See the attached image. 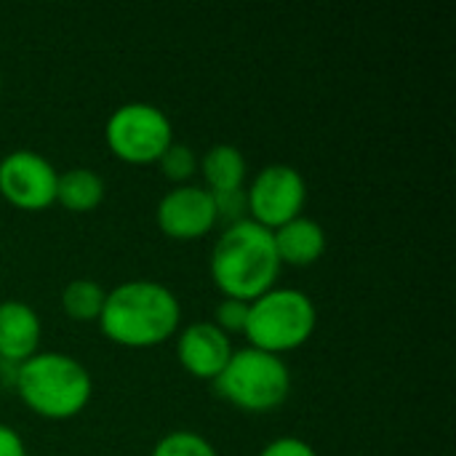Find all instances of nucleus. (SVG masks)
I'll list each match as a JSON object with an SVG mask.
<instances>
[{
    "instance_id": "12",
    "label": "nucleus",
    "mask_w": 456,
    "mask_h": 456,
    "mask_svg": "<svg viewBox=\"0 0 456 456\" xmlns=\"http://www.w3.org/2000/svg\"><path fill=\"white\" fill-rule=\"evenodd\" d=\"M273 243L281 265L307 267L326 254V230L310 216H297L289 224L273 230Z\"/></svg>"
},
{
    "instance_id": "1",
    "label": "nucleus",
    "mask_w": 456,
    "mask_h": 456,
    "mask_svg": "<svg viewBox=\"0 0 456 456\" xmlns=\"http://www.w3.org/2000/svg\"><path fill=\"white\" fill-rule=\"evenodd\" d=\"M179 321V299L155 281H126L115 286L99 315L102 334L131 350H147L166 342L176 334Z\"/></svg>"
},
{
    "instance_id": "3",
    "label": "nucleus",
    "mask_w": 456,
    "mask_h": 456,
    "mask_svg": "<svg viewBox=\"0 0 456 456\" xmlns=\"http://www.w3.org/2000/svg\"><path fill=\"white\" fill-rule=\"evenodd\" d=\"M13 387L35 414L45 419H69L88 406L94 379L72 355L35 353L16 366Z\"/></svg>"
},
{
    "instance_id": "21",
    "label": "nucleus",
    "mask_w": 456,
    "mask_h": 456,
    "mask_svg": "<svg viewBox=\"0 0 456 456\" xmlns=\"http://www.w3.org/2000/svg\"><path fill=\"white\" fill-rule=\"evenodd\" d=\"M0 456H27L21 436L3 422H0Z\"/></svg>"
},
{
    "instance_id": "8",
    "label": "nucleus",
    "mask_w": 456,
    "mask_h": 456,
    "mask_svg": "<svg viewBox=\"0 0 456 456\" xmlns=\"http://www.w3.org/2000/svg\"><path fill=\"white\" fill-rule=\"evenodd\" d=\"M56 168L32 150H13L0 160V195L24 211H43L56 203Z\"/></svg>"
},
{
    "instance_id": "11",
    "label": "nucleus",
    "mask_w": 456,
    "mask_h": 456,
    "mask_svg": "<svg viewBox=\"0 0 456 456\" xmlns=\"http://www.w3.org/2000/svg\"><path fill=\"white\" fill-rule=\"evenodd\" d=\"M40 345V318L37 313L19 302H0V361L19 366L37 353Z\"/></svg>"
},
{
    "instance_id": "14",
    "label": "nucleus",
    "mask_w": 456,
    "mask_h": 456,
    "mask_svg": "<svg viewBox=\"0 0 456 456\" xmlns=\"http://www.w3.org/2000/svg\"><path fill=\"white\" fill-rule=\"evenodd\" d=\"M104 200V182L91 168H72L56 179V203L72 214L94 211Z\"/></svg>"
},
{
    "instance_id": "16",
    "label": "nucleus",
    "mask_w": 456,
    "mask_h": 456,
    "mask_svg": "<svg viewBox=\"0 0 456 456\" xmlns=\"http://www.w3.org/2000/svg\"><path fill=\"white\" fill-rule=\"evenodd\" d=\"M152 456H219L216 449L192 430H176L158 441Z\"/></svg>"
},
{
    "instance_id": "19",
    "label": "nucleus",
    "mask_w": 456,
    "mask_h": 456,
    "mask_svg": "<svg viewBox=\"0 0 456 456\" xmlns=\"http://www.w3.org/2000/svg\"><path fill=\"white\" fill-rule=\"evenodd\" d=\"M214 195V206H216V222L224 219L230 224L243 222L246 208V190H230V192H211Z\"/></svg>"
},
{
    "instance_id": "5",
    "label": "nucleus",
    "mask_w": 456,
    "mask_h": 456,
    "mask_svg": "<svg viewBox=\"0 0 456 456\" xmlns=\"http://www.w3.org/2000/svg\"><path fill=\"white\" fill-rule=\"evenodd\" d=\"M216 393L240 411L265 414L283 406L291 390L289 366L281 355L243 347L230 355L224 371L214 379Z\"/></svg>"
},
{
    "instance_id": "15",
    "label": "nucleus",
    "mask_w": 456,
    "mask_h": 456,
    "mask_svg": "<svg viewBox=\"0 0 456 456\" xmlns=\"http://www.w3.org/2000/svg\"><path fill=\"white\" fill-rule=\"evenodd\" d=\"M104 299H107V291L99 283L88 281V278H77V281L67 283L64 291H61V307H64V313L72 321H80V323L99 321L102 307H104Z\"/></svg>"
},
{
    "instance_id": "2",
    "label": "nucleus",
    "mask_w": 456,
    "mask_h": 456,
    "mask_svg": "<svg viewBox=\"0 0 456 456\" xmlns=\"http://www.w3.org/2000/svg\"><path fill=\"white\" fill-rule=\"evenodd\" d=\"M278 273L273 232L251 219L230 224L211 251V278L227 299L254 302L275 286Z\"/></svg>"
},
{
    "instance_id": "10",
    "label": "nucleus",
    "mask_w": 456,
    "mask_h": 456,
    "mask_svg": "<svg viewBox=\"0 0 456 456\" xmlns=\"http://www.w3.org/2000/svg\"><path fill=\"white\" fill-rule=\"evenodd\" d=\"M176 355H179V363L192 377L216 379L224 371L230 355H232V347H230V337L216 323L200 321V323L187 326L179 334Z\"/></svg>"
},
{
    "instance_id": "18",
    "label": "nucleus",
    "mask_w": 456,
    "mask_h": 456,
    "mask_svg": "<svg viewBox=\"0 0 456 456\" xmlns=\"http://www.w3.org/2000/svg\"><path fill=\"white\" fill-rule=\"evenodd\" d=\"M246 318H248V302L240 299H222L214 310V321L224 334L230 331H243L246 329Z\"/></svg>"
},
{
    "instance_id": "7",
    "label": "nucleus",
    "mask_w": 456,
    "mask_h": 456,
    "mask_svg": "<svg viewBox=\"0 0 456 456\" xmlns=\"http://www.w3.org/2000/svg\"><path fill=\"white\" fill-rule=\"evenodd\" d=\"M307 203L305 176L286 163H273L256 174L251 187L246 190V208L251 222L265 230H278L291 219L302 216Z\"/></svg>"
},
{
    "instance_id": "4",
    "label": "nucleus",
    "mask_w": 456,
    "mask_h": 456,
    "mask_svg": "<svg viewBox=\"0 0 456 456\" xmlns=\"http://www.w3.org/2000/svg\"><path fill=\"white\" fill-rule=\"evenodd\" d=\"M318 323L313 299L299 289H270L248 302V318L243 334L251 347L281 355L302 347Z\"/></svg>"
},
{
    "instance_id": "9",
    "label": "nucleus",
    "mask_w": 456,
    "mask_h": 456,
    "mask_svg": "<svg viewBox=\"0 0 456 456\" xmlns=\"http://www.w3.org/2000/svg\"><path fill=\"white\" fill-rule=\"evenodd\" d=\"M158 227L174 240H195L214 230L216 206L206 187L179 184L158 203Z\"/></svg>"
},
{
    "instance_id": "20",
    "label": "nucleus",
    "mask_w": 456,
    "mask_h": 456,
    "mask_svg": "<svg viewBox=\"0 0 456 456\" xmlns=\"http://www.w3.org/2000/svg\"><path fill=\"white\" fill-rule=\"evenodd\" d=\"M259 456H318V454H315V449H313L307 441H302V438H278V441L267 444Z\"/></svg>"
},
{
    "instance_id": "17",
    "label": "nucleus",
    "mask_w": 456,
    "mask_h": 456,
    "mask_svg": "<svg viewBox=\"0 0 456 456\" xmlns=\"http://www.w3.org/2000/svg\"><path fill=\"white\" fill-rule=\"evenodd\" d=\"M158 163H160L163 174H166L171 182H176V184L187 182V179L198 171V158H195V152H192L187 144H176V142L160 155Z\"/></svg>"
},
{
    "instance_id": "6",
    "label": "nucleus",
    "mask_w": 456,
    "mask_h": 456,
    "mask_svg": "<svg viewBox=\"0 0 456 456\" xmlns=\"http://www.w3.org/2000/svg\"><path fill=\"white\" fill-rule=\"evenodd\" d=\"M104 142L115 158L144 166L158 163L174 144V128L160 107L150 102H128L107 118Z\"/></svg>"
},
{
    "instance_id": "13",
    "label": "nucleus",
    "mask_w": 456,
    "mask_h": 456,
    "mask_svg": "<svg viewBox=\"0 0 456 456\" xmlns=\"http://www.w3.org/2000/svg\"><path fill=\"white\" fill-rule=\"evenodd\" d=\"M200 171H203V179H206V190L208 192L240 190L243 187V179H246V158L232 144H214L203 155Z\"/></svg>"
}]
</instances>
